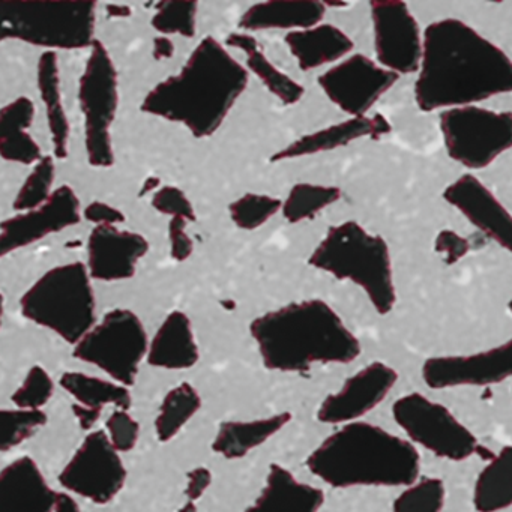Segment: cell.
Instances as JSON below:
<instances>
[{
    "instance_id": "16",
    "label": "cell",
    "mask_w": 512,
    "mask_h": 512,
    "mask_svg": "<svg viewBox=\"0 0 512 512\" xmlns=\"http://www.w3.org/2000/svg\"><path fill=\"white\" fill-rule=\"evenodd\" d=\"M80 200L73 188L62 185L44 205L20 212L0 224V259L82 221Z\"/></svg>"
},
{
    "instance_id": "29",
    "label": "cell",
    "mask_w": 512,
    "mask_h": 512,
    "mask_svg": "<svg viewBox=\"0 0 512 512\" xmlns=\"http://www.w3.org/2000/svg\"><path fill=\"white\" fill-rule=\"evenodd\" d=\"M476 512H502L512 506V445L503 446L476 476L473 485Z\"/></svg>"
},
{
    "instance_id": "24",
    "label": "cell",
    "mask_w": 512,
    "mask_h": 512,
    "mask_svg": "<svg viewBox=\"0 0 512 512\" xmlns=\"http://www.w3.org/2000/svg\"><path fill=\"white\" fill-rule=\"evenodd\" d=\"M199 358V346L190 317L182 311H173L149 343L146 361L163 370H188L199 362Z\"/></svg>"
},
{
    "instance_id": "53",
    "label": "cell",
    "mask_w": 512,
    "mask_h": 512,
    "mask_svg": "<svg viewBox=\"0 0 512 512\" xmlns=\"http://www.w3.org/2000/svg\"><path fill=\"white\" fill-rule=\"evenodd\" d=\"M508 308H509V311H511V313H512V301H511V302H509V304H508Z\"/></svg>"
},
{
    "instance_id": "36",
    "label": "cell",
    "mask_w": 512,
    "mask_h": 512,
    "mask_svg": "<svg viewBox=\"0 0 512 512\" xmlns=\"http://www.w3.org/2000/svg\"><path fill=\"white\" fill-rule=\"evenodd\" d=\"M55 178V158L44 155L35 164L34 169L26 178L25 184L20 188L19 194L14 200V211L20 214V212L31 211V209L44 205L55 191L53 190Z\"/></svg>"
},
{
    "instance_id": "27",
    "label": "cell",
    "mask_w": 512,
    "mask_h": 512,
    "mask_svg": "<svg viewBox=\"0 0 512 512\" xmlns=\"http://www.w3.org/2000/svg\"><path fill=\"white\" fill-rule=\"evenodd\" d=\"M38 91L46 109L47 124L52 137L53 158L65 160L70 145V121L62 100L61 70L58 53L44 52L38 61Z\"/></svg>"
},
{
    "instance_id": "11",
    "label": "cell",
    "mask_w": 512,
    "mask_h": 512,
    "mask_svg": "<svg viewBox=\"0 0 512 512\" xmlns=\"http://www.w3.org/2000/svg\"><path fill=\"white\" fill-rule=\"evenodd\" d=\"M392 416L410 443L443 460L464 461L478 451L475 434L448 407L424 394L412 392L398 398Z\"/></svg>"
},
{
    "instance_id": "12",
    "label": "cell",
    "mask_w": 512,
    "mask_h": 512,
    "mask_svg": "<svg viewBox=\"0 0 512 512\" xmlns=\"http://www.w3.org/2000/svg\"><path fill=\"white\" fill-rule=\"evenodd\" d=\"M127 482V467L104 430L91 431L59 475V484L97 505L112 502Z\"/></svg>"
},
{
    "instance_id": "41",
    "label": "cell",
    "mask_w": 512,
    "mask_h": 512,
    "mask_svg": "<svg viewBox=\"0 0 512 512\" xmlns=\"http://www.w3.org/2000/svg\"><path fill=\"white\" fill-rule=\"evenodd\" d=\"M152 206L160 214L169 215L172 218H182V220L196 221V211L191 205L184 191L176 187H164L154 194Z\"/></svg>"
},
{
    "instance_id": "31",
    "label": "cell",
    "mask_w": 512,
    "mask_h": 512,
    "mask_svg": "<svg viewBox=\"0 0 512 512\" xmlns=\"http://www.w3.org/2000/svg\"><path fill=\"white\" fill-rule=\"evenodd\" d=\"M62 388L83 406L103 410L106 406L128 410L131 407V394L127 386L119 385L113 380L89 376L80 371H67L62 374Z\"/></svg>"
},
{
    "instance_id": "1",
    "label": "cell",
    "mask_w": 512,
    "mask_h": 512,
    "mask_svg": "<svg viewBox=\"0 0 512 512\" xmlns=\"http://www.w3.org/2000/svg\"><path fill=\"white\" fill-rule=\"evenodd\" d=\"M512 92V61L461 20L431 23L422 37L415 100L422 112L458 109Z\"/></svg>"
},
{
    "instance_id": "30",
    "label": "cell",
    "mask_w": 512,
    "mask_h": 512,
    "mask_svg": "<svg viewBox=\"0 0 512 512\" xmlns=\"http://www.w3.org/2000/svg\"><path fill=\"white\" fill-rule=\"evenodd\" d=\"M226 44L233 49L242 50L247 55V67L259 77L265 88L286 106L299 103L304 97V88L292 77L286 76L266 58L256 38L248 34H230Z\"/></svg>"
},
{
    "instance_id": "2",
    "label": "cell",
    "mask_w": 512,
    "mask_h": 512,
    "mask_svg": "<svg viewBox=\"0 0 512 512\" xmlns=\"http://www.w3.org/2000/svg\"><path fill=\"white\" fill-rule=\"evenodd\" d=\"M248 83L247 68L220 41L206 37L176 76L146 95L142 112L184 125L197 139H206L224 124Z\"/></svg>"
},
{
    "instance_id": "45",
    "label": "cell",
    "mask_w": 512,
    "mask_h": 512,
    "mask_svg": "<svg viewBox=\"0 0 512 512\" xmlns=\"http://www.w3.org/2000/svg\"><path fill=\"white\" fill-rule=\"evenodd\" d=\"M212 482V472L206 467H197L191 470L187 476V487H185V496L190 502L196 503L208 490Z\"/></svg>"
},
{
    "instance_id": "49",
    "label": "cell",
    "mask_w": 512,
    "mask_h": 512,
    "mask_svg": "<svg viewBox=\"0 0 512 512\" xmlns=\"http://www.w3.org/2000/svg\"><path fill=\"white\" fill-rule=\"evenodd\" d=\"M107 11L112 17H128L131 14V8L125 5H107Z\"/></svg>"
},
{
    "instance_id": "39",
    "label": "cell",
    "mask_w": 512,
    "mask_h": 512,
    "mask_svg": "<svg viewBox=\"0 0 512 512\" xmlns=\"http://www.w3.org/2000/svg\"><path fill=\"white\" fill-rule=\"evenodd\" d=\"M55 394V382L41 365H35L26 374L22 386L14 392L11 401L16 409L41 410Z\"/></svg>"
},
{
    "instance_id": "44",
    "label": "cell",
    "mask_w": 512,
    "mask_h": 512,
    "mask_svg": "<svg viewBox=\"0 0 512 512\" xmlns=\"http://www.w3.org/2000/svg\"><path fill=\"white\" fill-rule=\"evenodd\" d=\"M83 217L89 223H94L95 227L118 226V224H122L125 221V215L119 209L103 202H94L86 206L85 211H83Z\"/></svg>"
},
{
    "instance_id": "8",
    "label": "cell",
    "mask_w": 512,
    "mask_h": 512,
    "mask_svg": "<svg viewBox=\"0 0 512 512\" xmlns=\"http://www.w3.org/2000/svg\"><path fill=\"white\" fill-rule=\"evenodd\" d=\"M148 349V334L139 316L116 308L74 346L73 355L100 368L113 382L130 388L136 383Z\"/></svg>"
},
{
    "instance_id": "5",
    "label": "cell",
    "mask_w": 512,
    "mask_h": 512,
    "mask_svg": "<svg viewBox=\"0 0 512 512\" xmlns=\"http://www.w3.org/2000/svg\"><path fill=\"white\" fill-rule=\"evenodd\" d=\"M308 263L361 287L382 316L391 313L397 302L388 244L382 236L371 235L355 221L331 227Z\"/></svg>"
},
{
    "instance_id": "3",
    "label": "cell",
    "mask_w": 512,
    "mask_h": 512,
    "mask_svg": "<svg viewBox=\"0 0 512 512\" xmlns=\"http://www.w3.org/2000/svg\"><path fill=\"white\" fill-rule=\"evenodd\" d=\"M251 337L268 370L304 373L314 365L350 364L361 343L322 299L293 302L253 320Z\"/></svg>"
},
{
    "instance_id": "4",
    "label": "cell",
    "mask_w": 512,
    "mask_h": 512,
    "mask_svg": "<svg viewBox=\"0 0 512 512\" xmlns=\"http://www.w3.org/2000/svg\"><path fill=\"white\" fill-rule=\"evenodd\" d=\"M307 469L334 488L409 487L421 473V455L409 440L356 421L332 431L307 457Z\"/></svg>"
},
{
    "instance_id": "35",
    "label": "cell",
    "mask_w": 512,
    "mask_h": 512,
    "mask_svg": "<svg viewBox=\"0 0 512 512\" xmlns=\"http://www.w3.org/2000/svg\"><path fill=\"white\" fill-rule=\"evenodd\" d=\"M46 422L43 410L0 409V452L22 445Z\"/></svg>"
},
{
    "instance_id": "26",
    "label": "cell",
    "mask_w": 512,
    "mask_h": 512,
    "mask_svg": "<svg viewBox=\"0 0 512 512\" xmlns=\"http://www.w3.org/2000/svg\"><path fill=\"white\" fill-rule=\"evenodd\" d=\"M34 119L35 106L28 97H19L0 110V157L23 166H35L44 157L31 133Z\"/></svg>"
},
{
    "instance_id": "19",
    "label": "cell",
    "mask_w": 512,
    "mask_h": 512,
    "mask_svg": "<svg viewBox=\"0 0 512 512\" xmlns=\"http://www.w3.org/2000/svg\"><path fill=\"white\" fill-rule=\"evenodd\" d=\"M443 199L512 254V215L476 176L463 175L452 182L443 191Z\"/></svg>"
},
{
    "instance_id": "17",
    "label": "cell",
    "mask_w": 512,
    "mask_h": 512,
    "mask_svg": "<svg viewBox=\"0 0 512 512\" xmlns=\"http://www.w3.org/2000/svg\"><path fill=\"white\" fill-rule=\"evenodd\" d=\"M398 382V373L383 362H371L356 371L334 394L328 395L317 410L322 424L346 425L361 421L385 401Z\"/></svg>"
},
{
    "instance_id": "25",
    "label": "cell",
    "mask_w": 512,
    "mask_h": 512,
    "mask_svg": "<svg viewBox=\"0 0 512 512\" xmlns=\"http://www.w3.org/2000/svg\"><path fill=\"white\" fill-rule=\"evenodd\" d=\"M302 71H313L349 58L353 41L337 26L317 25L304 31L289 32L284 38Z\"/></svg>"
},
{
    "instance_id": "52",
    "label": "cell",
    "mask_w": 512,
    "mask_h": 512,
    "mask_svg": "<svg viewBox=\"0 0 512 512\" xmlns=\"http://www.w3.org/2000/svg\"><path fill=\"white\" fill-rule=\"evenodd\" d=\"M5 299L0 295V326H2V319H4Z\"/></svg>"
},
{
    "instance_id": "42",
    "label": "cell",
    "mask_w": 512,
    "mask_h": 512,
    "mask_svg": "<svg viewBox=\"0 0 512 512\" xmlns=\"http://www.w3.org/2000/svg\"><path fill=\"white\" fill-rule=\"evenodd\" d=\"M434 250L442 256L443 262L446 265L451 266L467 256L470 245L469 241L463 238V236L458 235V233L452 232V230H442L437 235Z\"/></svg>"
},
{
    "instance_id": "22",
    "label": "cell",
    "mask_w": 512,
    "mask_h": 512,
    "mask_svg": "<svg viewBox=\"0 0 512 512\" xmlns=\"http://www.w3.org/2000/svg\"><path fill=\"white\" fill-rule=\"evenodd\" d=\"M323 503L322 488L299 481L289 469L274 463L259 496L244 512H320Z\"/></svg>"
},
{
    "instance_id": "40",
    "label": "cell",
    "mask_w": 512,
    "mask_h": 512,
    "mask_svg": "<svg viewBox=\"0 0 512 512\" xmlns=\"http://www.w3.org/2000/svg\"><path fill=\"white\" fill-rule=\"evenodd\" d=\"M106 433L113 448L121 452H130L139 442L140 425L128 410L116 409L106 421Z\"/></svg>"
},
{
    "instance_id": "14",
    "label": "cell",
    "mask_w": 512,
    "mask_h": 512,
    "mask_svg": "<svg viewBox=\"0 0 512 512\" xmlns=\"http://www.w3.org/2000/svg\"><path fill=\"white\" fill-rule=\"evenodd\" d=\"M374 50L380 67L392 73H418L422 35L409 7L400 0H373L370 4Z\"/></svg>"
},
{
    "instance_id": "51",
    "label": "cell",
    "mask_w": 512,
    "mask_h": 512,
    "mask_svg": "<svg viewBox=\"0 0 512 512\" xmlns=\"http://www.w3.org/2000/svg\"><path fill=\"white\" fill-rule=\"evenodd\" d=\"M158 184H160L158 179H148V181H146L145 188H143V194L146 193V190H154L155 187H158Z\"/></svg>"
},
{
    "instance_id": "33",
    "label": "cell",
    "mask_w": 512,
    "mask_h": 512,
    "mask_svg": "<svg viewBox=\"0 0 512 512\" xmlns=\"http://www.w3.org/2000/svg\"><path fill=\"white\" fill-rule=\"evenodd\" d=\"M341 199V190L329 185L296 184L283 203V217L290 224L311 220Z\"/></svg>"
},
{
    "instance_id": "21",
    "label": "cell",
    "mask_w": 512,
    "mask_h": 512,
    "mask_svg": "<svg viewBox=\"0 0 512 512\" xmlns=\"http://www.w3.org/2000/svg\"><path fill=\"white\" fill-rule=\"evenodd\" d=\"M391 133V125L382 115H374L373 118H350L341 124L331 125L316 133L301 137L296 142L290 143L277 154L272 155V163L295 160V158L311 157L322 152L334 151L343 148L356 140L370 137L380 139Z\"/></svg>"
},
{
    "instance_id": "34",
    "label": "cell",
    "mask_w": 512,
    "mask_h": 512,
    "mask_svg": "<svg viewBox=\"0 0 512 512\" xmlns=\"http://www.w3.org/2000/svg\"><path fill=\"white\" fill-rule=\"evenodd\" d=\"M445 497L442 479L425 476L398 494L392 503V512H443Z\"/></svg>"
},
{
    "instance_id": "28",
    "label": "cell",
    "mask_w": 512,
    "mask_h": 512,
    "mask_svg": "<svg viewBox=\"0 0 512 512\" xmlns=\"http://www.w3.org/2000/svg\"><path fill=\"white\" fill-rule=\"evenodd\" d=\"M290 421L292 415L289 412H281L253 421L223 422L218 428L212 449L224 458L238 460L268 442Z\"/></svg>"
},
{
    "instance_id": "23",
    "label": "cell",
    "mask_w": 512,
    "mask_h": 512,
    "mask_svg": "<svg viewBox=\"0 0 512 512\" xmlns=\"http://www.w3.org/2000/svg\"><path fill=\"white\" fill-rule=\"evenodd\" d=\"M325 14V4L317 0H271L248 8L239 28L248 32L304 31L320 25Z\"/></svg>"
},
{
    "instance_id": "6",
    "label": "cell",
    "mask_w": 512,
    "mask_h": 512,
    "mask_svg": "<svg viewBox=\"0 0 512 512\" xmlns=\"http://www.w3.org/2000/svg\"><path fill=\"white\" fill-rule=\"evenodd\" d=\"M95 22V2L0 0V43L22 41L47 52L91 49Z\"/></svg>"
},
{
    "instance_id": "18",
    "label": "cell",
    "mask_w": 512,
    "mask_h": 512,
    "mask_svg": "<svg viewBox=\"0 0 512 512\" xmlns=\"http://www.w3.org/2000/svg\"><path fill=\"white\" fill-rule=\"evenodd\" d=\"M149 242L139 233L98 226L88 239V268L92 280H128L136 274L137 263L148 254Z\"/></svg>"
},
{
    "instance_id": "46",
    "label": "cell",
    "mask_w": 512,
    "mask_h": 512,
    "mask_svg": "<svg viewBox=\"0 0 512 512\" xmlns=\"http://www.w3.org/2000/svg\"><path fill=\"white\" fill-rule=\"evenodd\" d=\"M71 410H73L74 416L79 421L80 428L85 431L92 430L95 424L100 421L101 413H103V410L92 409V407L83 406V404L79 403H74L71 406Z\"/></svg>"
},
{
    "instance_id": "13",
    "label": "cell",
    "mask_w": 512,
    "mask_h": 512,
    "mask_svg": "<svg viewBox=\"0 0 512 512\" xmlns=\"http://www.w3.org/2000/svg\"><path fill=\"white\" fill-rule=\"evenodd\" d=\"M398 79V74L356 53L329 68L317 82L341 112L352 118H364Z\"/></svg>"
},
{
    "instance_id": "38",
    "label": "cell",
    "mask_w": 512,
    "mask_h": 512,
    "mask_svg": "<svg viewBox=\"0 0 512 512\" xmlns=\"http://www.w3.org/2000/svg\"><path fill=\"white\" fill-rule=\"evenodd\" d=\"M197 8L196 2H161L152 17V28L163 35L193 38L197 31Z\"/></svg>"
},
{
    "instance_id": "37",
    "label": "cell",
    "mask_w": 512,
    "mask_h": 512,
    "mask_svg": "<svg viewBox=\"0 0 512 512\" xmlns=\"http://www.w3.org/2000/svg\"><path fill=\"white\" fill-rule=\"evenodd\" d=\"M283 209V202L266 194L248 193L230 205V218L242 230L265 226Z\"/></svg>"
},
{
    "instance_id": "48",
    "label": "cell",
    "mask_w": 512,
    "mask_h": 512,
    "mask_svg": "<svg viewBox=\"0 0 512 512\" xmlns=\"http://www.w3.org/2000/svg\"><path fill=\"white\" fill-rule=\"evenodd\" d=\"M175 53V44L167 37H157L154 41V58L157 61L172 58Z\"/></svg>"
},
{
    "instance_id": "32",
    "label": "cell",
    "mask_w": 512,
    "mask_h": 512,
    "mask_svg": "<svg viewBox=\"0 0 512 512\" xmlns=\"http://www.w3.org/2000/svg\"><path fill=\"white\" fill-rule=\"evenodd\" d=\"M202 407L199 392L190 383L184 382L167 392L155 419V434L160 442L175 439L182 428L193 419Z\"/></svg>"
},
{
    "instance_id": "47",
    "label": "cell",
    "mask_w": 512,
    "mask_h": 512,
    "mask_svg": "<svg viewBox=\"0 0 512 512\" xmlns=\"http://www.w3.org/2000/svg\"><path fill=\"white\" fill-rule=\"evenodd\" d=\"M53 512H82L77 500L67 491L56 493L55 511Z\"/></svg>"
},
{
    "instance_id": "50",
    "label": "cell",
    "mask_w": 512,
    "mask_h": 512,
    "mask_svg": "<svg viewBox=\"0 0 512 512\" xmlns=\"http://www.w3.org/2000/svg\"><path fill=\"white\" fill-rule=\"evenodd\" d=\"M178 512H197L196 503L190 502V500H187V503H185V505L182 506V508L179 509Z\"/></svg>"
},
{
    "instance_id": "9",
    "label": "cell",
    "mask_w": 512,
    "mask_h": 512,
    "mask_svg": "<svg viewBox=\"0 0 512 512\" xmlns=\"http://www.w3.org/2000/svg\"><path fill=\"white\" fill-rule=\"evenodd\" d=\"M80 109L85 118L86 155L91 166L112 167L115 164L112 130L119 107L118 73L109 52L95 40L80 77Z\"/></svg>"
},
{
    "instance_id": "15",
    "label": "cell",
    "mask_w": 512,
    "mask_h": 512,
    "mask_svg": "<svg viewBox=\"0 0 512 512\" xmlns=\"http://www.w3.org/2000/svg\"><path fill=\"white\" fill-rule=\"evenodd\" d=\"M512 377V338L473 355L434 356L422 365L430 389L487 388Z\"/></svg>"
},
{
    "instance_id": "20",
    "label": "cell",
    "mask_w": 512,
    "mask_h": 512,
    "mask_svg": "<svg viewBox=\"0 0 512 512\" xmlns=\"http://www.w3.org/2000/svg\"><path fill=\"white\" fill-rule=\"evenodd\" d=\"M56 493L29 455L0 470V512H53Z\"/></svg>"
},
{
    "instance_id": "43",
    "label": "cell",
    "mask_w": 512,
    "mask_h": 512,
    "mask_svg": "<svg viewBox=\"0 0 512 512\" xmlns=\"http://www.w3.org/2000/svg\"><path fill=\"white\" fill-rule=\"evenodd\" d=\"M187 221L182 218H172L169 223L170 254L176 262L190 259L194 251L193 239L188 236Z\"/></svg>"
},
{
    "instance_id": "10",
    "label": "cell",
    "mask_w": 512,
    "mask_h": 512,
    "mask_svg": "<svg viewBox=\"0 0 512 512\" xmlns=\"http://www.w3.org/2000/svg\"><path fill=\"white\" fill-rule=\"evenodd\" d=\"M440 130L449 157L466 169H485L512 148L511 112L476 106L445 110Z\"/></svg>"
},
{
    "instance_id": "7",
    "label": "cell",
    "mask_w": 512,
    "mask_h": 512,
    "mask_svg": "<svg viewBox=\"0 0 512 512\" xmlns=\"http://www.w3.org/2000/svg\"><path fill=\"white\" fill-rule=\"evenodd\" d=\"M26 319L76 346L97 325V302L85 263L55 266L20 299Z\"/></svg>"
}]
</instances>
